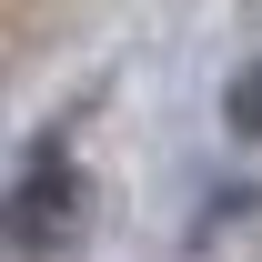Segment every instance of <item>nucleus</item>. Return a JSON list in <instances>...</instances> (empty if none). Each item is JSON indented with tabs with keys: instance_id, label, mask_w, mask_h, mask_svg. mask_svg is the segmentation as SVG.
<instances>
[{
	"instance_id": "1",
	"label": "nucleus",
	"mask_w": 262,
	"mask_h": 262,
	"mask_svg": "<svg viewBox=\"0 0 262 262\" xmlns=\"http://www.w3.org/2000/svg\"><path fill=\"white\" fill-rule=\"evenodd\" d=\"M232 131H252V141H262V71L232 81Z\"/></svg>"
}]
</instances>
